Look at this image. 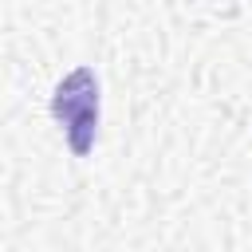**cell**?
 <instances>
[{
	"label": "cell",
	"instance_id": "obj_1",
	"mask_svg": "<svg viewBox=\"0 0 252 252\" xmlns=\"http://www.w3.org/2000/svg\"><path fill=\"white\" fill-rule=\"evenodd\" d=\"M51 114L63 122L71 150H75L79 158L91 154L94 130H98V83H94V71H91V67L71 71V75L55 87V94H51Z\"/></svg>",
	"mask_w": 252,
	"mask_h": 252
}]
</instances>
